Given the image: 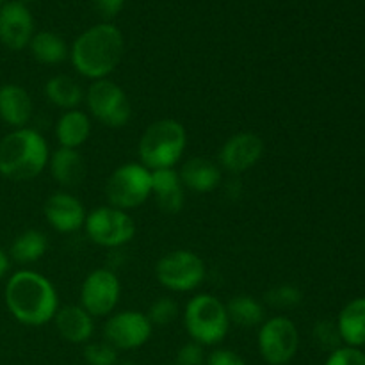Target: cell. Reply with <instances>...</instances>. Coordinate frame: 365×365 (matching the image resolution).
<instances>
[{"label": "cell", "instance_id": "cell-1", "mask_svg": "<svg viewBox=\"0 0 365 365\" xmlns=\"http://www.w3.org/2000/svg\"><path fill=\"white\" fill-rule=\"evenodd\" d=\"M11 316L25 327H43L56 317L59 298L52 282L36 271H16L4 291Z\"/></svg>", "mask_w": 365, "mask_h": 365}, {"label": "cell", "instance_id": "cell-2", "mask_svg": "<svg viewBox=\"0 0 365 365\" xmlns=\"http://www.w3.org/2000/svg\"><path fill=\"white\" fill-rule=\"evenodd\" d=\"M125 53V39L116 25L103 21L82 32L73 41L70 59L75 70L89 81L107 78Z\"/></svg>", "mask_w": 365, "mask_h": 365}, {"label": "cell", "instance_id": "cell-3", "mask_svg": "<svg viewBox=\"0 0 365 365\" xmlns=\"http://www.w3.org/2000/svg\"><path fill=\"white\" fill-rule=\"evenodd\" d=\"M48 145L34 128H14L0 141V175L9 180H32L48 164Z\"/></svg>", "mask_w": 365, "mask_h": 365}, {"label": "cell", "instance_id": "cell-4", "mask_svg": "<svg viewBox=\"0 0 365 365\" xmlns=\"http://www.w3.org/2000/svg\"><path fill=\"white\" fill-rule=\"evenodd\" d=\"M187 146V132L177 120H159L150 125L139 139L141 164L150 171L171 170L180 163Z\"/></svg>", "mask_w": 365, "mask_h": 365}, {"label": "cell", "instance_id": "cell-5", "mask_svg": "<svg viewBox=\"0 0 365 365\" xmlns=\"http://www.w3.org/2000/svg\"><path fill=\"white\" fill-rule=\"evenodd\" d=\"M184 323L189 337L200 346H216L230 330L227 305L212 294H196L184 310Z\"/></svg>", "mask_w": 365, "mask_h": 365}, {"label": "cell", "instance_id": "cell-6", "mask_svg": "<svg viewBox=\"0 0 365 365\" xmlns=\"http://www.w3.org/2000/svg\"><path fill=\"white\" fill-rule=\"evenodd\" d=\"M106 196L110 207L125 212L138 209L152 196V171L141 163L121 164L107 178Z\"/></svg>", "mask_w": 365, "mask_h": 365}, {"label": "cell", "instance_id": "cell-7", "mask_svg": "<svg viewBox=\"0 0 365 365\" xmlns=\"http://www.w3.org/2000/svg\"><path fill=\"white\" fill-rule=\"evenodd\" d=\"M205 262L191 250H173L155 264V278L171 292H191L205 280Z\"/></svg>", "mask_w": 365, "mask_h": 365}, {"label": "cell", "instance_id": "cell-8", "mask_svg": "<svg viewBox=\"0 0 365 365\" xmlns=\"http://www.w3.org/2000/svg\"><path fill=\"white\" fill-rule=\"evenodd\" d=\"M84 100L91 116L106 127L121 128L130 121V100H128L127 93L109 78L93 81Z\"/></svg>", "mask_w": 365, "mask_h": 365}, {"label": "cell", "instance_id": "cell-9", "mask_svg": "<svg viewBox=\"0 0 365 365\" xmlns=\"http://www.w3.org/2000/svg\"><path fill=\"white\" fill-rule=\"evenodd\" d=\"M86 234L95 245L103 248H120L135 235V223L125 210L103 205L86 216Z\"/></svg>", "mask_w": 365, "mask_h": 365}, {"label": "cell", "instance_id": "cell-10", "mask_svg": "<svg viewBox=\"0 0 365 365\" xmlns=\"http://www.w3.org/2000/svg\"><path fill=\"white\" fill-rule=\"evenodd\" d=\"M299 348V334L294 321L285 316H274L260 324L259 351L269 365H287Z\"/></svg>", "mask_w": 365, "mask_h": 365}, {"label": "cell", "instance_id": "cell-11", "mask_svg": "<svg viewBox=\"0 0 365 365\" xmlns=\"http://www.w3.org/2000/svg\"><path fill=\"white\" fill-rule=\"evenodd\" d=\"M152 331L153 327L146 314L138 310H121L113 314L103 324V339L118 351L120 349L132 351L141 348L150 341Z\"/></svg>", "mask_w": 365, "mask_h": 365}, {"label": "cell", "instance_id": "cell-12", "mask_svg": "<svg viewBox=\"0 0 365 365\" xmlns=\"http://www.w3.org/2000/svg\"><path fill=\"white\" fill-rule=\"evenodd\" d=\"M121 285L116 273L107 267L91 271L81 287V307L93 317H106L120 302Z\"/></svg>", "mask_w": 365, "mask_h": 365}, {"label": "cell", "instance_id": "cell-13", "mask_svg": "<svg viewBox=\"0 0 365 365\" xmlns=\"http://www.w3.org/2000/svg\"><path fill=\"white\" fill-rule=\"evenodd\" d=\"M262 138L253 132H239L230 135L220 150V168L228 173H246L259 164L264 155Z\"/></svg>", "mask_w": 365, "mask_h": 365}, {"label": "cell", "instance_id": "cell-14", "mask_svg": "<svg viewBox=\"0 0 365 365\" xmlns=\"http://www.w3.org/2000/svg\"><path fill=\"white\" fill-rule=\"evenodd\" d=\"M34 36V20L25 4L11 0L0 7V43L9 50H24Z\"/></svg>", "mask_w": 365, "mask_h": 365}, {"label": "cell", "instance_id": "cell-15", "mask_svg": "<svg viewBox=\"0 0 365 365\" xmlns=\"http://www.w3.org/2000/svg\"><path fill=\"white\" fill-rule=\"evenodd\" d=\"M43 212L46 223L61 234H73L81 230L88 216L81 200L70 192H56L50 196L45 202Z\"/></svg>", "mask_w": 365, "mask_h": 365}, {"label": "cell", "instance_id": "cell-16", "mask_svg": "<svg viewBox=\"0 0 365 365\" xmlns=\"http://www.w3.org/2000/svg\"><path fill=\"white\" fill-rule=\"evenodd\" d=\"M57 331L71 344H88L95 334V317L81 305H68L57 310L53 317Z\"/></svg>", "mask_w": 365, "mask_h": 365}, {"label": "cell", "instance_id": "cell-17", "mask_svg": "<svg viewBox=\"0 0 365 365\" xmlns=\"http://www.w3.org/2000/svg\"><path fill=\"white\" fill-rule=\"evenodd\" d=\"M180 175L182 185L195 192H210L220 187L223 171L220 164L205 157H192L182 164Z\"/></svg>", "mask_w": 365, "mask_h": 365}, {"label": "cell", "instance_id": "cell-18", "mask_svg": "<svg viewBox=\"0 0 365 365\" xmlns=\"http://www.w3.org/2000/svg\"><path fill=\"white\" fill-rule=\"evenodd\" d=\"M32 118V98L21 86H0V120L13 128H24Z\"/></svg>", "mask_w": 365, "mask_h": 365}, {"label": "cell", "instance_id": "cell-19", "mask_svg": "<svg viewBox=\"0 0 365 365\" xmlns=\"http://www.w3.org/2000/svg\"><path fill=\"white\" fill-rule=\"evenodd\" d=\"M152 195L155 196L157 205L163 212H180L184 207V185L175 168L152 171Z\"/></svg>", "mask_w": 365, "mask_h": 365}, {"label": "cell", "instance_id": "cell-20", "mask_svg": "<svg viewBox=\"0 0 365 365\" xmlns=\"http://www.w3.org/2000/svg\"><path fill=\"white\" fill-rule=\"evenodd\" d=\"M48 170L53 180L63 187H77L86 177V164L78 150L57 148L48 157Z\"/></svg>", "mask_w": 365, "mask_h": 365}, {"label": "cell", "instance_id": "cell-21", "mask_svg": "<svg viewBox=\"0 0 365 365\" xmlns=\"http://www.w3.org/2000/svg\"><path fill=\"white\" fill-rule=\"evenodd\" d=\"M91 134V120L82 110H64L63 116L57 120L56 138L61 148L78 150V146L84 145Z\"/></svg>", "mask_w": 365, "mask_h": 365}, {"label": "cell", "instance_id": "cell-22", "mask_svg": "<svg viewBox=\"0 0 365 365\" xmlns=\"http://www.w3.org/2000/svg\"><path fill=\"white\" fill-rule=\"evenodd\" d=\"M337 328L342 342L349 348L365 346V298L353 299L342 309Z\"/></svg>", "mask_w": 365, "mask_h": 365}, {"label": "cell", "instance_id": "cell-23", "mask_svg": "<svg viewBox=\"0 0 365 365\" xmlns=\"http://www.w3.org/2000/svg\"><path fill=\"white\" fill-rule=\"evenodd\" d=\"M45 95L50 103L64 110H73L84 100L86 93L82 86L75 81L73 77L68 75H56V77L48 78L45 86Z\"/></svg>", "mask_w": 365, "mask_h": 365}, {"label": "cell", "instance_id": "cell-24", "mask_svg": "<svg viewBox=\"0 0 365 365\" xmlns=\"http://www.w3.org/2000/svg\"><path fill=\"white\" fill-rule=\"evenodd\" d=\"M31 52L34 59L41 64H61L68 59V45L59 34L50 31H41L38 34L32 36L31 43Z\"/></svg>", "mask_w": 365, "mask_h": 365}, {"label": "cell", "instance_id": "cell-25", "mask_svg": "<svg viewBox=\"0 0 365 365\" xmlns=\"http://www.w3.org/2000/svg\"><path fill=\"white\" fill-rule=\"evenodd\" d=\"M227 314L230 324H237L241 328H255L266 321V309L259 299L248 294L234 296L227 303Z\"/></svg>", "mask_w": 365, "mask_h": 365}, {"label": "cell", "instance_id": "cell-26", "mask_svg": "<svg viewBox=\"0 0 365 365\" xmlns=\"http://www.w3.org/2000/svg\"><path fill=\"white\" fill-rule=\"evenodd\" d=\"M48 250V239L39 230H25L13 241L9 255L18 264H34Z\"/></svg>", "mask_w": 365, "mask_h": 365}, {"label": "cell", "instance_id": "cell-27", "mask_svg": "<svg viewBox=\"0 0 365 365\" xmlns=\"http://www.w3.org/2000/svg\"><path fill=\"white\" fill-rule=\"evenodd\" d=\"M264 299H266V303L271 309L289 310L294 309V307H298L303 302V294L294 285L280 284L277 287H271L266 292V296H264Z\"/></svg>", "mask_w": 365, "mask_h": 365}, {"label": "cell", "instance_id": "cell-28", "mask_svg": "<svg viewBox=\"0 0 365 365\" xmlns=\"http://www.w3.org/2000/svg\"><path fill=\"white\" fill-rule=\"evenodd\" d=\"M178 316V305L173 298H164L155 299V302L150 305L148 312H146V317L152 323V327H166V324H171Z\"/></svg>", "mask_w": 365, "mask_h": 365}, {"label": "cell", "instance_id": "cell-29", "mask_svg": "<svg viewBox=\"0 0 365 365\" xmlns=\"http://www.w3.org/2000/svg\"><path fill=\"white\" fill-rule=\"evenodd\" d=\"M84 360L88 365H116L118 349L109 342H88L84 348Z\"/></svg>", "mask_w": 365, "mask_h": 365}, {"label": "cell", "instance_id": "cell-30", "mask_svg": "<svg viewBox=\"0 0 365 365\" xmlns=\"http://www.w3.org/2000/svg\"><path fill=\"white\" fill-rule=\"evenodd\" d=\"M314 341L321 349H328V351H335L341 348V334H339L337 324L331 321H317L314 327Z\"/></svg>", "mask_w": 365, "mask_h": 365}, {"label": "cell", "instance_id": "cell-31", "mask_svg": "<svg viewBox=\"0 0 365 365\" xmlns=\"http://www.w3.org/2000/svg\"><path fill=\"white\" fill-rule=\"evenodd\" d=\"M324 365H365V355L359 348H339L330 353Z\"/></svg>", "mask_w": 365, "mask_h": 365}, {"label": "cell", "instance_id": "cell-32", "mask_svg": "<svg viewBox=\"0 0 365 365\" xmlns=\"http://www.w3.org/2000/svg\"><path fill=\"white\" fill-rule=\"evenodd\" d=\"M205 351L203 346L196 344V342H187L182 346L175 356V365H205Z\"/></svg>", "mask_w": 365, "mask_h": 365}, {"label": "cell", "instance_id": "cell-33", "mask_svg": "<svg viewBox=\"0 0 365 365\" xmlns=\"http://www.w3.org/2000/svg\"><path fill=\"white\" fill-rule=\"evenodd\" d=\"M205 365H246V362L232 349H216L207 356Z\"/></svg>", "mask_w": 365, "mask_h": 365}, {"label": "cell", "instance_id": "cell-34", "mask_svg": "<svg viewBox=\"0 0 365 365\" xmlns=\"http://www.w3.org/2000/svg\"><path fill=\"white\" fill-rule=\"evenodd\" d=\"M93 6L103 20H110L121 13L125 0H93Z\"/></svg>", "mask_w": 365, "mask_h": 365}, {"label": "cell", "instance_id": "cell-35", "mask_svg": "<svg viewBox=\"0 0 365 365\" xmlns=\"http://www.w3.org/2000/svg\"><path fill=\"white\" fill-rule=\"evenodd\" d=\"M7 271H9V257L0 250V280L6 277Z\"/></svg>", "mask_w": 365, "mask_h": 365}, {"label": "cell", "instance_id": "cell-36", "mask_svg": "<svg viewBox=\"0 0 365 365\" xmlns=\"http://www.w3.org/2000/svg\"><path fill=\"white\" fill-rule=\"evenodd\" d=\"M18 2H21V4H25V6H27L29 2H34V0H18Z\"/></svg>", "mask_w": 365, "mask_h": 365}, {"label": "cell", "instance_id": "cell-37", "mask_svg": "<svg viewBox=\"0 0 365 365\" xmlns=\"http://www.w3.org/2000/svg\"><path fill=\"white\" fill-rule=\"evenodd\" d=\"M120 365H135L134 362H123V364H120Z\"/></svg>", "mask_w": 365, "mask_h": 365}, {"label": "cell", "instance_id": "cell-38", "mask_svg": "<svg viewBox=\"0 0 365 365\" xmlns=\"http://www.w3.org/2000/svg\"><path fill=\"white\" fill-rule=\"evenodd\" d=\"M4 4H6V0H0V7H2Z\"/></svg>", "mask_w": 365, "mask_h": 365}]
</instances>
